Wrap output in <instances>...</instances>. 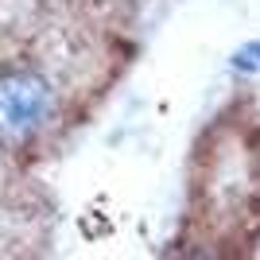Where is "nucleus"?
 <instances>
[{
    "mask_svg": "<svg viewBox=\"0 0 260 260\" xmlns=\"http://www.w3.org/2000/svg\"><path fill=\"white\" fill-rule=\"evenodd\" d=\"M260 225V120L249 109L210 124L190 167V249L249 252Z\"/></svg>",
    "mask_w": 260,
    "mask_h": 260,
    "instance_id": "obj_1",
    "label": "nucleus"
},
{
    "mask_svg": "<svg viewBox=\"0 0 260 260\" xmlns=\"http://www.w3.org/2000/svg\"><path fill=\"white\" fill-rule=\"evenodd\" d=\"M58 93L54 82L35 66H12L0 74V144L23 148L51 124Z\"/></svg>",
    "mask_w": 260,
    "mask_h": 260,
    "instance_id": "obj_2",
    "label": "nucleus"
}]
</instances>
